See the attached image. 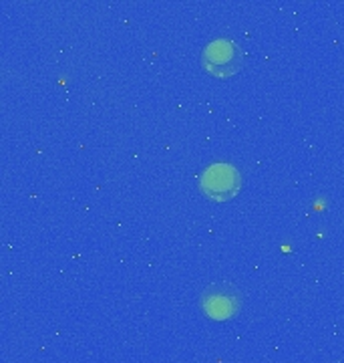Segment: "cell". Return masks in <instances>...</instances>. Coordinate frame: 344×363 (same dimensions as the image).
<instances>
[{
  "mask_svg": "<svg viewBox=\"0 0 344 363\" xmlns=\"http://www.w3.org/2000/svg\"><path fill=\"white\" fill-rule=\"evenodd\" d=\"M242 49L238 47V43L229 39L212 40L202 51V67L214 77H231L242 69Z\"/></svg>",
  "mask_w": 344,
  "mask_h": 363,
  "instance_id": "cell-1",
  "label": "cell"
},
{
  "mask_svg": "<svg viewBox=\"0 0 344 363\" xmlns=\"http://www.w3.org/2000/svg\"><path fill=\"white\" fill-rule=\"evenodd\" d=\"M242 178L240 172L231 164L217 162L202 172L200 176V190L214 202H228L240 192Z\"/></svg>",
  "mask_w": 344,
  "mask_h": 363,
  "instance_id": "cell-2",
  "label": "cell"
},
{
  "mask_svg": "<svg viewBox=\"0 0 344 363\" xmlns=\"http://www.w3.org/2000/svg\"><path fill=\"white\" fill-rule=\"evenodd\" d=\"M202 307L207 317L224 321L234 317L242 307V295L238 293V289L228 283H217L212 285L202 297Z\"/></svg>",
  "mask_w": 344,
  "mask_h": 363,
  "instance_id": "cell-3",
  "label": "cell"
}]
</instances>
